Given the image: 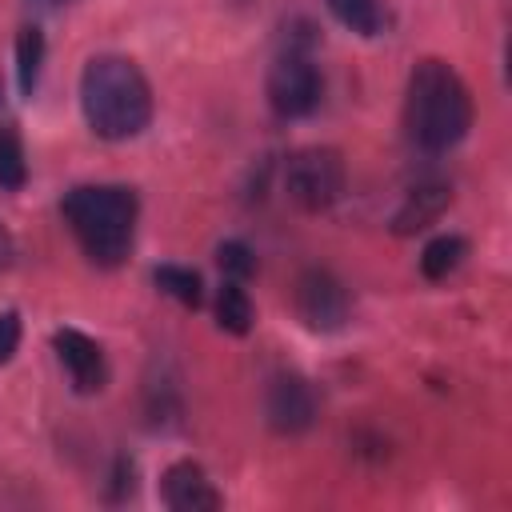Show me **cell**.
I'll list each match as a JSON object with an SVG mask.
<instances>
[{
  "label": "cell",
  "mask_w": 512,
  "mask_h": 512,
  "mask_svg": "<svg viewBox=\"0 0 512 512\" xmlns=\"http://www.w3.org/2000/svg\"><path fill=\"white\" fill-rule=\"evenodd\" d=\"M40 68H44V32H40L36 24H28V28H20V36H16V84H20L24 96L36 92Z\"/></svg>",
  "instance_id": "cell-12"
},
{
  "label": "cell",
  "mask_w": 512,
  "mask_h": 512,
  "mask_svg": "<svg viewBox=\"0 0 512 512\" xmlns=\"http://www.w3.org/2000/svg\"><path fill=\"white\" fill-rule=\"evenodd\" d=\"M64 224L72 228L84 256L100 268L128 260L136 240V192L124 184H76L64 192Z\"/></svg>",
  "instance_id": "cell-3"
},
{
  "label": "cell",
  "mask_w": 512,
  "mask_h": 512,
  "mask_svg": "<svg viewBox=\"0 0 512 512\" xmlns=\"http://www.w3.org/2000/svg\"><path fill=\"white\" fill-rule=\"evenodd\" d=\"M404 128H408V140L424 152H448L468 136L472 92L448 60L428 56L408 72Z\"/></svg>",
  "instance_id": "cell-1"
},
{
  "label": "cell",
  "mask_w": 512,
  "mask_h": 512,
  "mask_svg": "<svg viewBox=\"0 0 512 512\" xmlns=\"http://www.w3.org/2000/svg\"><path fill=\"white\" fill-rule=\"evenodd\" d=\"M316 412H320V404H316V392H312V384L304 376L276 372L268 380V388H264V420H268L272 432L300 436V432H308L316 424Z\"/></svg>",
  "instance_id": "cell-6"
},
{
  "label": "cell",
  "mask_w": 512,
  "mask_h": 512,
  "mask_svg": "<svg viewBox=\"0 0 512 512\" xmlns=\"http://www.w3.org/2000/svg\"><path fill=\"white\" fill-rule=\"evenodd\" d=\"M20 348V316L16 312H0V364H8Z\"/></svg>",
  "instance_id": "cell-18"
},
{
  "label": "cell",
  "mask_w": 512,
  "mask_h": 512,
  "mask_svg": "<svg viewBox=\"0 0 512 512\" xmlns=\"http://www.w3.org/2000/svg\"><path fill=\"white\" fill-rule=\"evenodd\" d=\"M160 500L172 512H216L224 496L212 488L208 472L196 460H176L160 476Z\"/></svg>",
  "instance_id": "cell-8"
},
{
  "label": "cell",
  "mask_w": 512,
  "mask_h": 512,
  "mask_svg": "<svg viewBox=\"0 0 512 512\" xmlns=\"http://www.w3.org/2000/svg\"><path fill=\"white\" fill-rule=\"evenodd\" d=\"M152 280H156V288H160V292H168V296H172V300H180L184 308H200V300H204V292H200V276H196L192 268L160 264V268L152 272Z\"/></svg>",
  "instance_id": "cell-15"
},
{
  "label": "cell",
  "mask_w": 512,
  "mask_h": 512,
  "mask_svg": "<svg viewBox=\"0 0 512 512\" xmlns=\"http://www.w3.org/2000/svg\"><path fill=\"white\" fill-rule=\"evenodd\" d=\"M464 256H468V240L464 236H436L420 252V272L428 280H444L464 264Z\"/></svg>",
  "instance_id": "cell-13"
},
{
  "label": "cell",
  "mask_w": 512,
  "mask_h": 512,
  "mask_svg": "<svg viewBox=\"0 0 512 512\" xmlns=\"http://www.w3.org/2000/svg\"><path fill=\"white\" fill-rule=\"evenodd\" d=\"M328 12L356 36H384L392 28V8L388 0H324Z\"/></svg>",
  "instance_id": "cell-10"
},
{
  "label": "cell",
  "mask_w": 512,
  "mask_h": 512,
  "mask_svg": "<svg viewBox=\"0 0 512 512\" xmlns=\"http://www.w3.org/2000/svg\"><path fill=\"white\" fill-rule=\"evenodd\" d=\"M28 180L24 164V144L12 124H0V188H20Z\"/></svg>",
  "instance_id": "cell-16"
},
{
  "label": "cell",
  "mask_w": 512,
  "mask_h": 512,
  "mask_svg": "<svg viewBox=\"0 0 512 512\" xmlns=\"http://www.w3.org/2000/svg\"><path fill=\"white\" fill-rule=\"evenodd\" d=\"M268 104L280 120H300L320 104V72L308 52L288 48L268 68Z\"/></svg>",
  "instance_id": "cell-5"
},
{
  "label": "cell",
  "mask_w": 512,
  "mask_h": 512,
  "mask_svg": "<svg viewBox=\"0 0 512 512\" xmlns=\"http://www.w3.org/2000/svg\"><path fill=\"white\" fill-rule=\"evenodd\" d=\"M292 300H296V316H300L312 332H336V328H344L348 308H352V304H348V288H344L332 272H324V268L300 272Z\"/></svg>",
  "instance_id": "cell-7"
},
{
  "label": "cell",
  "mask_w": 512,
  "mask_h": 512,
  "mask_svg": "<svg viewBox=\"0 0 512 512\" xmlns=\"http://www.w3.org/2000/svg\"><path fill=\"white\" fill-rule=\"evenodd\" d=\"M80 112L100 140H132L152 120V88L128 56H92L80 72Z\"/></svg>",
  "instance_id": "cell-2"
},
{
  "label": "cell",
  "mask_w": 512,
  "mask_h": 512,
  "mask_svg": "<svg viewBox=\"0 0 512 512\" xmlns=\"http://www.w3.org/2000/svg\"><path fill=\"white\" fill-rule=\"evenodd\" d=\"M216 264H220L224 280H240V284L256 272L252 252H248V244H240V240H224V244L216 248Z\"/></svg>",
  "instance_id": "cell-17"
},
{
  "label": "cell",
  "mask_w": 512,
  "mask_h": 512,
  "mask_svg": "<svg viewBox=\"0 0 512 512\" xmlns=\"http://www.w3.org/2000/svg\"><path fill=\"white\" fill-rule=\"evenodd\" d=\"M40 4H68V0H40Z\"/></svg>",
  "instance_id": "cell-20"
},
{
  "label": "cell",
  "mask_w": 512,
  "mask_h": 512,
  "mask_svg": "<svg viewBox=\"0 0 512 512\" xmlns=\"http://www.w3.org/2000/svg\"><path fill=\"white\" fill-rule=\"evenodd\" d=\"M12 260H16V240H12V232L0 224V272H8Z\"/></svg>",
  "instance_id": "cell-19"
},
{
  "label": "cell",
  "mask_w": 512,
  "mask_h": 512,
  "mask_svg": "<svg viewBox=\"0 0 512 512\" xmlns=\"http://www.w3.org/2000/svg\"><path fill=\"white\" fill-rule=\"evenodd\" d=\"M444 204H448V188H444V184H420V188L408 192V200H404L400 212L392 216V228H396L400 236L420 232L424 224H432V220L444 212Z\"/></svg>",
  "instance_id": "cell-11"
},
{
  "label": "cell",
  "mask_w": 512,
  "mask_h": 512,
  "mask_svg": "<svg viewBox=\"0 0 512 512\" xmlns=\"http://www.w3.org/2000/svg\"><path fill=\"white\" fill-rule=\"evenodd\" d=\"M284 192L304 212H324L344 192V160L336 148H300L284 164Z\"/></svg>",
  "instance_id": "cell-4"
},
{
  "label": "cell",
  "mask_w": 512,
  "mask_h": 512,
  "mask_svg": "<svg viewBox=\"0 0 512 512\" xmlns=\"http://www.w3.org/2000/svg\"><path fill=\"white\" fill-rule=\"evenodd\" d=\"M52 344H56V356H60L76 392H100L108 384V360H104V348L92 336H84L76 328H60L52 336Z\"/></svg>",
  "instance_id": "cell-9"
},
{
  "label": "cell",
  "mask_w": 512,
  "mask_h": 512,
  "mask_svg": "<svg viewBox=\"0 0 512 512\" xmlns=\"http://www.w3.org/2000/svg\"><path fill=\"white\" fill-rule=\"evenodd\" d=\"M216 324L232 336H244L252 328V300L240 280H224L216 292Z\"/></svg>",
  "instance_id": "cell-14"
}]
</instances>
